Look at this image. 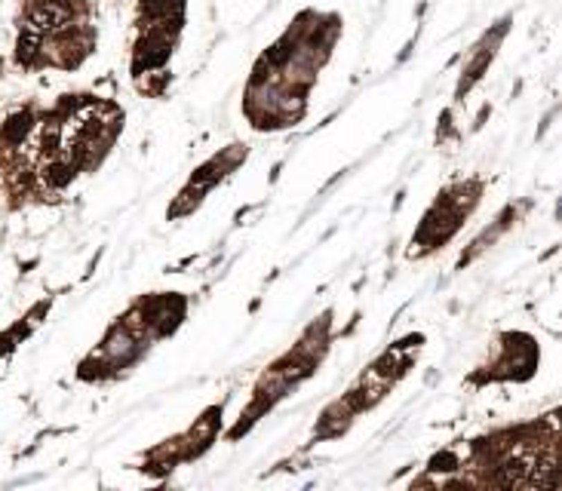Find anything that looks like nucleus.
Returning <instances> with one entry per match:
<instances>
[{"label":"nucleus","mask_w":562,"mask_h":491,"mask_svg":"<svg viewBox=\"0 0 562 491\" xmlns=\"http://www.w3.org/2000/svg\"><path fill=\"white\" fill-rule=\"evenodd\" d=\"M476 194H480L476 184H461V188H455L452 194H446L443 200L433 206L430 215L424 218L421 231H418V246L433 249V246L443 243V240H449L455 233V227L464 222V215L473 209Z\"/></svg>","instance_id":"obj_1"}]
</instances>
